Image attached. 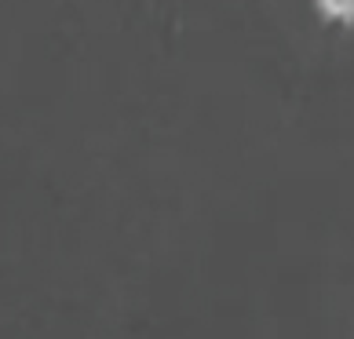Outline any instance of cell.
Segmentation results:
<instances>
[{
    "mask_svg": "<svg viewBox=\"0 0 354 339\" xmlns=\"http://www.w3.org/2000/svg\"><path fill=\"white\" fill-rule=\"evenodd\" d=\"M318 8L329 22H354V0H318Z\"/></svg>",
    "mask_w": 354,
    "mask_h": 339,
    "instance_id": "1",
    "label": "cell"
}]
</instances>
